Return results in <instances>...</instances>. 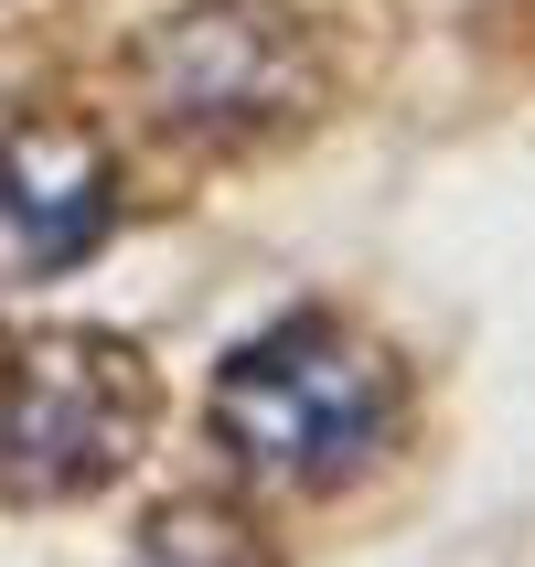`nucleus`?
<instances>
[{
  "label": "nucleus",
  "mask_w": 535,
  "mask_h": 567,
  "mask_svg": "<svg viewBox=\"0 0 535 567\" xmlns=\"http://www.w3.org/2000/svg\"><path fill=\"white\" fill-rule=\"evenodd\" d=\"M204 417H215V450L236 472L279 482V493H343L353 472H375L397 450L408 375L353 321L289 311V321H268L257 343H236L215 364Z\"/></svg>",
  "instance_id": "obj_1"
},
{
  "label": "nucleus",
  "mask_w": 535,
  "mask_h": 567,
  "mask_svg": "<svg viewBox=\"0 0 535 567\" xmlns=\"http://www.w3.org/2000/svg\"><path fill=\"white\" fill-rule=\"evenodd\" d=\"M119 225V161L86 118H0V279H64Z\"/></svg>",
  "instance_id": "obj_4"
},
{
  "label": "nucleus",
  "mask_w": 535,
  "mask_h": 567,
  "mask_svg": "<svg viewBox=\"0 0 535 567\" xmlns=\"http://www.w3.org/2000/svg\"><path fill=\"white\" fill-rule=\"evenodd\" d=\"M151 440V364L119 332H0V504H86Z\"/></svg>",
  "instance_id": "obj_2"
},
{
  "label": "nucleus",
  "mask_w": 535,
  "mask_h": 567,
  "mask_svg": "<svg viewBox=\"0 0 535 567\" xmlns=\"http://www.w3.org/2000/svg\"><path fill=\"white\" fill-rule=\"evenodd\" d=\"M128 567H279V557H268V536L247 514H225V504H161L140 525V546H128Z\"/></svg>",
  "instance_id": "obj_5"
},
{
  "label": "nucleus",
  "mask_w": 535,
  "mask_h": 567,
  "mask_svg": "<svg viewBox=\"0 0 535 567\" xmlns=\"http://www.w3.org/2000/svg\"><path fill=\"white\" fill-rule=\"evenodd\" d=\"M140 96L193 151H257L321 107V54L279 0H193L140 43Z\"/></svg>",
  "instance_id": "obj_3"
}]
</instances>
